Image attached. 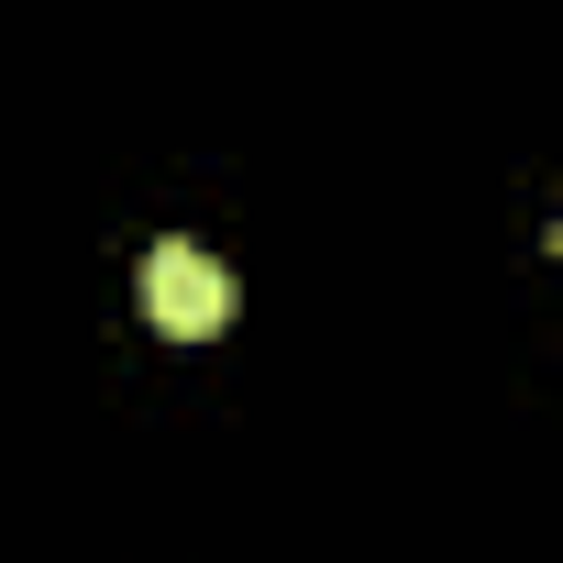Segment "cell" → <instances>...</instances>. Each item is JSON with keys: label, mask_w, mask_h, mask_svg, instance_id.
Instances as JSON below:
<instances>
[{"label": "cell", "mask_w": 563, "mask_h": 563, "mask_svg": "<svg viewBox=\"0 0 563 563\" xmlns=\"http://www.w3.org/2000/svg\"><path fill=\"white\" fill-rule=\"evenodd\" d=\"M232 310H243V288H232L221 254H199V243H155L144 254V321L155 332L210 343V332H232Z\"/></svg>", "instance_id": "6da1fadb"}]
</instances>
